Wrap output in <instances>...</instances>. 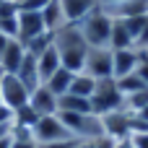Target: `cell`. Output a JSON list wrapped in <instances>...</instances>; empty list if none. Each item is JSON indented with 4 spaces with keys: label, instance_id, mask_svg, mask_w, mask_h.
Masks as SVG:
<instances>
[{
    "label": "cell",
    "instance_id": "obj_5",
    "mask_svg": "<svg viewBox=\"0 0 148 148\" xmlns=\"http://www.w3.org/2000/svg\"><path fill=\"white\" fill-rule=\"evenodd\" d=\"M83 73L91 78H114V62H112V49L109 47H88L86 60H83Z\"/></svg>",
    "mask_w": 148,
    "mask_h": 148
},
{
    "label": "cell",
    "instance_id": "obj_30",
    "mask_svg": "<svg viewBox=\"0 0 148 148\" xmlns=\"http://www.w3.org/2000/svg\"><path fill=\"white\" fill-rule=\"evenodd\" d=\"M135 73L140 75V81L146 83V88H148V60H146V62H140V65H138V70H135Z\"/></svg>",
    "mask_w": 148,
    "mask_h": 148
},
{
    "label": "cell",
    "instance_id": "obj_24",
    "mask_svg": "<svg viewBox=\"0 0 148 148\" xmlns=\"http://www.w3.org/2000/svg\"><path fill=\"white\" fill-rule=\"evenodd\" d=\"M78 148H114V140L107 138V135H99V138H91V140L78 143Z\"/></svg>",
    "mask_w": 148,
    "mask_h": 148
},
{
    "label": "cell",
    "instance_id": "obj_17",
    "mask_svg": "<svg viewBox=\"0 0 148 148\" xmlns=\"http://www.w3.org/2000/svg\"><path fill=\"white\" fill-rule=\"evenodd\" d=\"M130 47H135L133 34L127 31L122 18H114L112 21V34H109V49H130Z\"/></svg>",
    "mask_w": 148,
    "mask_h": 148
},
{
    "label": "cell",
    "instance_id": "obj_3",
    "mask_svg": "<svg viewBox=\"0 0 148 148\" xmlns=\"http://www.w3.org/2000/svg\"><path fill=\"white\" fill-rule=\"evenodd\" d=\"M122 104H125V96L120 94L114 78H101V81H96V91H94V96H91V107H94L96 114H107V112L122 109Z\"/></svg>",
    "mask_w": 148,
    "mask_h": 148
},
{
    "label": "cell",
    "instance_id": "obj_33",
    "mask_svg": "<svg viewBox=\"0 0 148 148\" xmlns=\"http://www.w3.org/2000/svg\"><path fill=\"white\" fill-rule=\"evenodd\" d=\"M10 127L13 125H0V138H8L10 135Z\"/></svg>",
    "mask_w": 148,
    "mask_h": 148
},
{
    "label": "cell",
    "instance_id": "obj_11",
    "mask_svg": "<svg viewBox=\"0 0 148 148\" xmlns=\"http://www.w3.org/2000/svg\"><path fill=\"white\" fill-rule=\"evenodd\" d=\"M112 62H114V78L135 73L138 70V52H135V47H130V49H112Z\"/></svg>",
    "mask_w": 148,
    "mask_h": 148
},
{
    "label": "cell",
    "instance_id": "obj_10",
    "mask_svg": "<svg viewBox=\"0 0 148 148\" xmlns=\"http://www.w3.org/2000/svg\"><path fill=\"white\" fill-rule=\"evenodd\" d=\"M109 18H135V16H148V0H122L117 5L101 8Z\"/></svg>",
    "mask_w": 148,
    "mask_h": 148
},
{
    "label": "cell",
    "instance_id": "obj_29",
    "mask_svg": "<svg viewBox=\"0 0 148 148\" xmlns=\"http://www.w3.org/2000/svg\"><path fill=\"white\" fill-rule=\"evenodd\" d=\"M47 3H52V0H29V3H26V5H21L18 10H42Z\"/></svg>",
    "mask_w": 148,
    "mask_h": 148
},
{
    "label": "cell",
    "instance_id": "obj_34",
    "mask_svg": "<svg viewBox=\"0 0 148 148\" xmlns=\"http://www.w3.org/2000/svg\"><path fill=\"white\" fill-rule=\"evenodd\" d=\"M10 42V36H5L3 31H0V55H3V49H5V44Z\"/></svg>",
    "mask_w": 148,
    "mask_h": 148
},
{
    "label": "cell",
    "instance_id": "obj_31",
    "mask_svg": "<svg viewBox=\"0 0 148 148\" xmlns=\"http://www.w3.org/2000/svg\"><path fill=\"white\" fill-rule=\"evenodd\" d=\"M114 148H135V146L130 138H125V140H114Z\"/></svg>",
    "mask_w": 148,
    "mask_h": 148
},
{
    "label": "cell",
    "instance_id": "obj_26",
    "mask_svg": "<svg viewBox=\"0 0 148 148\" xmlns=\"http://www.w3.org/2000/svg\"><path fill=\"white\" fill-rule=\"evenodd\" d=\"M78 140L75 138H68V140H55V143H39V148H75Z\"/></svg>",
    "mask_w": 148,
    "mask_h": 148
},
{
    "label": "cell",
    "instance_id": "obj_21",
    "mask_svg": "<svg viewBox=\"0 0 148 148\" xmlns=\"http://www.w3.org/2000/svg\"><path fill=\"white\" fill-rule=\"evenodd\" d=\"M36 122H39V114L34 112L31 104H26V107H21V109L13 112V125H16V127H29V130H34Z\"/></svg>",
    "mask_w": 148,
    "mask_h": 148
},
{
    "label": "cell",
    "instance_id": "obj_36",
    "mask_svg": "<svg viewBox=\"0 0 148 148\" xmlns=\"http://www.w3.org/2000/svg\"><path fill=\"white\" fill-rule=\"evenodd\" d=\"M0 148H10V135L8 138H0Z\"/></svg>",
    "mask_w": 148,
    "mask_h": 148
},
{
    "label": "cell",
    "instance_id": "obj_1",
    "mask_svg": "<svg viewBox=\"0 0 148 148\" xmlns=\"http://www.w3.org/2000/svg\"><path fill=\"white\" fill-rule=\"evenodd\" d=\"M52 44L60 55V62L62 68L73 70V73H81L83 70V60H86V52H88V42L83 39V31L78 23H68L62 26L60 31L52 34Z\"/></svg>",
    "mask_w": 148,
    "mask_h": 148
},
{
    "label": "cell",
    "instance_id": "obj_9",
    "mask_svg": "<svg viewBox=\"0 0 148 148\" xmlns=\"http://www.w3.org/2000/svg\"><path fill=\"white\" fill-rule=\"evenodd\" d=\"M29 104L34 107V112L39 114V117H47V114H57V96L44 86V83H39L34 91H31V96H29Z\"/></svg>",
    "mask_w": 148,
    "mask_h": 148
},
{
    "label": "cell",
    "instance_id": "obj_20",
    "mask_svg": "<svg viewBox=\"0 0 148 148\" xmlns=\"http://www.w3.org/2000/svg\"><path fill=\"white\" fill-rule=\"evenodd\" d=\"M94 91H96V78H91L88 73L81 70V73L73 75V83H70V91H68V94H75V96H86V99H91Z\"/></svg>",
    "mask_w": 148,
    "mask_h": 148
},
{
    "label": "cell",
    "instance_id": "obj_25",
    "mask_svg": "<svg viewBox=\"0 0 148 148\" xmlns=\"http://www.w3.org/2000/svg\"><path fill=\"white\" fill-rule=\"evenodd\" d=\"M10 148H39V143L34 140V135H26V138H13L10 135Z\"/></svg>",
    "mask_w": 148,
    "mask_h": 148
},
{
    "label": "cell",
    "instance_id": "obj_37",
    "mask_svg": "<svg viewBox=\"0 0 148 148\" xmlns=\"http://www.w3.org/2000/svg\"><path fill=\"white\" fill-rule=\"evenodd\" d=\"M0 104H3V101H0Z\"/></svg>",
    "mask_w": 148,
    "mask_h": 148
},
{
    "label": "cell",
    "instance_id": "obj_12",
    "mask_svg": "<svg viewBox=\"0 0 148 148\" xmlns=\"http://www.w3.org/2000/svg\"><path fill=\"white\" fill-rule=\"evenodd\" d=\"M62 10H65V18L68 23H81L88 13H94L99 8L96 0H60Z\"/></svg>",
    "mask_w": 148,
    "mask_h": 148
},
{
    "label": "cell",
    "instance_id": "obj_15",
    "mask_svg": "<svg viewBox=\"0 0 148 148\" xmlns=\"http://www.w3.org/2000/svg\"><path fill=\"white\" fill-rule=\"evenodd\" d=\"M36 68H39V78H42V83L57 70V68H62V62H60V55H57V49H55V44H49L44 52H39L36 55Z\"/></svg>",
    "mask_w": 148,
    "mask_h": 148
},
{
    "label": "cell",
    "instance_id": "obj_18",
    "mask_svg": "<svg viewBox=\"0 0 148 148\" xmlns=\"http://www.w3.org/2000/svg\"><path fill=\"white\" fill-rule=\"evenodd\" d=\"M16 75H18V78H21V81H23V83H26L31 91H34L39 83H42V78H39V68H36V57H34L31 52H26V55H23L21 68L16 70Z\"/></svg>",
    "mask_w": 148,
    "mask_h": 148
},
{
    "label": "cell",
    "instance_id": "obj_16",
    "mask_svg": "<svg viewBox=\"0 0 148 148\" xmlns=\"http://www.w3.org/2000/svg\"><path fill=\"white\" fill-rule=\"evenodd\" d=\"M57 112H75V114H88V112H94V107H91V99H86V96L62 94V96H57Z\"/></svg>",
    "mask_w": 148,
    "mask_h": 148
},
{
    "label": "cell",
    "instance_id": "obj_27",
    "mask_svg": "<svg viewBox=\"0 0 148 148\" xmlns=\"http://www.w3.org/2000/svg\"><path fill=\"white\" fill-rule=\"evenodd\" d=\"M0 125H13V109L0 104Z\"/></svg>",
    "mask_w": 148,
    "mask_h": 148
},
{
    "label": "cell",
    "instance_id": "obj_32",
    "mask_svg": "<svg viewBox=\"0 0 148 148\" xmlns=\"http://www.w3.org/2000/svg\"><path fill=\"white\" fill-rule=\"evenodd\" d=\"M96 3H99V8H109V5H117L122 0H96Z\"/></svg>",
    "mask_w": 148,
    "mask_h": 148
},
{
    "label": "cell",
    "instance_id": "obj_39",
    "mask_svg": "<svg viewBox=\"0 0 148 148\" xmlns=\"http://www.w3.org/2000/svg\"><path fill=\"white\" fill-rule=\"evenodd\" d=\"M75 148H78V146H75Z\"/></svg>",
    "mask_w": 148,
    "mask_h": 148
},
{
    "label": "cell",
    "instance_id": "obj_28",
    "mask_svg": "<svg viewBox=\"0 0 148 148\" xmlns=\"http://www.w3.org/2000/svg\"><path fill=\"white\" fill-rule=\"evenodd\" d=\"M130 140H133L135 148H148V133H133Z\"/></svg>",
    "mask_w": 148,
    "mask_h": 148
},
{
    "label": "cell",
    "instance_id": "obj_23",
    "mask_svg": "<svg viewBox=\"0 0 148 148\" xmlns=\"http://www.w3.org/2000/svg\"><path fill=\"white\" fill-rule=\"evenodd\" d=\"M146 107H148V88L135 91V94H130V96H125V104H122V109L130 112V114H138V112L146 109Z\"/></svg>",
    "mask_w": 148,
    "mask_h": 148
},
{
    "label": "cell",
    "instance_id": "obj_35",
    "mask_svg": "<svg viewBox=\"0 0 148 148\" xmlns=\"http://www.w3.org/2000/svg\"><path fill=\"white\" fill-rule=\"evenodd\" d=\"M135 117H138V120H143V122L148 125V107H146V109H140V112H138Z\"/></svg>",
    "mask_w": 148,
    "mask_h": 148
},
{
    "label": "cell",
    "instance_id": "obj_6",
    "mask_svg": "<svg viewBox=\"0 0 148 148\" xmlns=\"http://www.w3.org/2000/svg\"><path fill=\"white\" fill-rule=\"evenodd\" d=\"M16 23H18L16 39H18L21 44L31 42V39L39 36V34H49L47 26H44L42 10H18V13H16Z\"/></svg>",
    "mask_w": 148,
    "mask_h": 148
},
{
    "label": "cell",
    "instance_id": "obj_2",
    "mask_svg": "<svg viewBox=\"0 0 148 148\" xmlns=\"http://www.w3.org/2000/svg\"><path fill=\"white\" fill-rule=\"evenodd\" d=\"M112 21L101 8H96L94 13H88L78 26L83 31V39L88 42V47H109V34H112Z\"/></svg>",
    "mask_w": 148,
    "mask_h": 148
},
{
    "label": "cell",
    "instance_id": "obj_22",
    "mask_svg": "<svg viewBox=\"0 0 148 148\" xmlns=\"http://www.w3.org/2000/svg\"><path fill=\"white\" fill-rule=\"evenodd\" d=\"M117 81V88H120V94L122 96H130V94H135V91H143L146 88V83L140 81V75L138 73H130V75H122V78H114Z\"/></svg>",
    "mask_w": 148,
    "mask_h": 148
},
{
    "label": "cell",
    "instance_id": "obj_8",
    "mask_svg": "<svg viewBox=\"0 0 148 148\" xmlns=\"http://www.w3.org/2000/svg\"><path fill=\"white\" fill-rule=\"evenodd\" d=\"M34 140L36 143H55V140H68V138H73L68 130H65V125H62V120L57 117V114H47V117H39V122L34 125Z\"/></svg>",
    "mask_w": 148,
    "mask_h": 148
},
{
    "label": "cell",
    "instance_id": "obj_13",
    "mask_svg": "<svg viewBox=\"0 0 148 148\" xmlns=\"http://www.w3.org/2000/svg\"><path fill=\"white\" fill-rule=\"evenodd\" d=\"M23 55H26L23 44H21L18 39H10V42L5 44V49H3V55H0V70H3V73H16V70L21 68Z\"/></svg>",
    "mask_w": 148,
    "mask_h": 148
},
{
    "label": "cell",
    "instance_id": "obj_38",
    "mask_svg": "<svg viewBox=\"0 0 148 148\" xmlns=\"http://www.w3.org/2000/svg\"><path fill=\"white\" fill-rule=\"evenodd\" d=\"M0 73H3V70H0Z\"/></svg>",
    "mask_w": 148,
    "mask_h": 148
},
{
    "label": "cell",
    "instance_id": "obj_19",
    "mask_svg": "<svg viewBox=\"0 0 148 148\" xmlns=\"http://www.w3.org/2000/svg\"><path fill=\"white\" fill-rule=\"evenodd\" d=\"M73 70H68V68H57L47 81H44V86L55 94V96H62V94H68L70 91V83H73Z\"/></svg>",
    "mask_w": 148,
    "mask_h": 148
},
{
    "label": "cell",
    "instance_id": "obj_7",
    "mask_svg": "<svg viewBox=\"0 0 148 148\" xmlns=\"http://www.w3.org/2000/svg\"><path fill=\"white\" fill-rule=\"evenodd\" d=\"M101 117V125H104V135L112 138V140H125L133 135V114L125 112V109H114V112H107V114H99Z\"/></svg>",
    "mask_w": 148,
    "mask_h": 148
},
{
    "label": "cell",
    "instance_id": "obj_4",
    "mask_svg": "<svg viewBox=\"0 0 148 148\" xmlns=\"http://www.w3.org/2000/svg\"><path fill=\"white\" fill-rule=\"evenodd\" d=\"M29 96H31V88L16 73H0V101L5 107H10L16 112L29 104Z\"/></svg>",
    "mask_w": 148,
    "mask_h": 148
},
{
    "label": "cell",
    "instance_id": "obj_14",
    "mask_svg": "<svg viewBox=\"0 0 148 148\" xmlns=\"http://www.w3.org/2000/svg\"><path fill=\"white\" fill-rule=\"evenodd\" d=\"M42 18H44V26H47L49 34H55V31H60L62 26H68V18H65V10H62L60 0L47 3V5L42 8Z\"/></svg>",
    "mask_w": 148,
    "mask_h": 148
}]
</instances>
